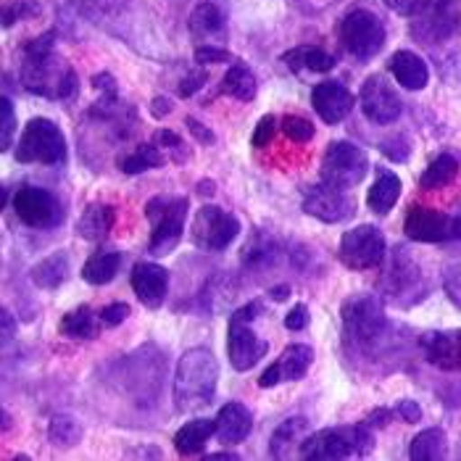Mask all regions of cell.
Wrapping results in <instances>:
<instances>
[{"label": "cell", "instance_id": "cell-47", "mask_svg": "<svg viewBox=\"0 0 461 461\" xmlns=\"http://www.w3.org/2000/svg\"><path fill=\"white\" fill-rule=\"evenodd\" d=\"M395 414H398L406 425H414V422L422 420V409H420L417 401H401V403L395 406Z\"/></svg>", "mask_w": 461, "mask_h": 461}, {"label": "cell", "instance_id": "cell-15", "mask_svg": "<svg viewBox=\"0 0 461 461\" xmlns=\"http://www.w3.org/2000/svg\"><path fill=\"white\" fill-rule=\"evenodd\" d=\"M358 104H361L364 116H366L372 124H380V127L393 124V122L401 116V111H403L401 98L395 95V90H393L391 85H388L380 74L369 77V79L361 85Z\"/></svg>", "mask_w": 461, "mask_h": 461}, {"label": "cell", "instance_id": "cell-30", "mask_svg": "<svg viewBox=\"0 0 461 461\" xmlns=\"http://www.w3.org/2000/svg\"><path fill=\"white\" fill-rule=\"evenodd\" d=\"M98 320H101V314L95 317L90 306H77L69 314H64L59 330H61V335H67L71 340H90L98 335Z\"/></svg>", "mask_w": 461, "mask_h": 461}, {"label": "cell", "instance_id": "cell-33", "mask_svg": "<svg viewBox=\"0 0 461 461\" xmlns=\"http://www.w3.org/2000/svg\"><path fill=\"white\" fill-rule=\"evenodd\" d=\"M82 438V425L71 414H56L48 425V440L56 448H71Z\"/></svg>", "mask_w": 461, "mask_h": 461}, {"label": "cell", "instance_id": "cell-11", "mask_svg": "<svg viewBox=\"0 0 461 461\" xmlns=\"http://www.w3.org/2000/svg\"><path fill=\"white\" fill-rule=\"evenodd\" d=\"M338 256L348 269H356V272L380 267L383 258H385V235H383V230L375 227V224H358L351 232L343 235Z\"/></svg>", "mask_w": 461, "mask_h": 461}, {"label": "cell", "instance_id": "cell-16", "mask_svg": "<svg viewBox=\"0 0 461 461\" xmlns=\"http://www.w3.org/2000/svg\"><path fill=\"white\" fill-rule=\"evenodd\" d=\"M312 361H314L312 346H303V343L287 346L280 354V358L261 372L258 388H275L280 383H298V380H303L309 366H312Z\"/></svg>", "mask_w": 461, "mask_h": 461}, {"label": "cell", "instance_id": "cell-34", "mask_svg": "<svg viewBox=\"0 0 461 461\" xmlns=\"http://www.w3.org/2000/svg\"><path fill=\"white\" fill-rule=\"evenodd\" d=\"M164 164V153L156 148V145H140L135 153L119 158V169L124 175H140V172H148V169H156Z\"/></svg>", "mask_w": 461, "mask_h": 461}, {"label": "cell", "instance_id": "cell-56", "mask_svg": "<svg viewBox=\"0 0 461 461\" xmlns=\"http://www.w3.org/2000/svg\"><path fill=\"white\" fill-rule=\"evenodd\" d=\"M209 459H238V454H230V451H219V454H212Z\"/></svg>", "mask_w": 461, "mask_h": 461}, {"label": "cell", "instance_id": "cell-4", "mask_svg": "<svg viewBox=\"0 0 461 461\" xmlns=\"http://www.w3.org/2000/svg\"><path fill=\"white\" fill-rule=\"evenodd\" d=\"M67 138L59 130L56 122L35 116L27 122L22 138L16 142V161L19 164H45V167H59L67 161Z\"/></svg>", "mask_w": 461, "mask_h": 461}, {"label": "cell", "instance_id": "cell-7", "mask_svg": "<svg viewBox=\"0 0 461 461\" xmlns=\"http://www.w3.org/2000/svg\"><path fill=\"white\" fill-rule=\"evenodd\" d=\"M340 40L356 59H372L385 45V24L369 8H354L340 22Z\"/></svg>", "mask_w": 461, "mask_h": 461}, {"label": "cell", "instance_id": "cell-39", "mask_svg": "<svg viewBox=\"0 0 461 461\" xmlns=\"http://www.w3.org/2000/svg\"><path fill=\"white\" fill-rule=\"evenodd\" d=\"M275 130H277V119L272 116V113H267V116H261L258 119V124H256V130H253V148H267L272 138H275Z\"/></svg>", "mask_w": 461, "mask_h": 461}, {"label": "cell", "instance_id": "cell-40", "mask_svg": "<svg viewBox=\"0 0 461 461\" xmlns=\"http://www.w3.org/2000/svg\"><path fill=\"white\" fill-rule=\"evenodd\" d=\"M380 150L391 158V161H406L409 158V153H411V148H409V140L403 138V135H393V138H385V140L380 142Z\"/></svg>", "mask_w": 461, "mask_h": 461}, {"label": "cell", "instance_id": "cell-9", "mask_svg": "<svg viewBox=\"0 0 461 461\" xmlns=\"http://www.w3.org/2000/svg\"><path fill=\"white\" fill-rule=\"evenodd\" d=\"M340 317H343L346 335L361 346L375 343L385 330V312H383L380 298L375 295H351L343 303Z\"/></svg>", "mask_w": 461, "mask_h": 461}, {"label": "cell", "instance_id": "cell-24", "mask_svg": "<svg viewBox=\"0 0 461 461\" xmlns=\"http://www.w3.org/2000/svg\"><path fill=\"white\" fill-rule=\"evenodd\" d=\"M401 190H403L401 177H398V175H393V172H388V169H380V172H377V179H375V185H372V187H369V193H366V206H369L375 213L385 216V213L391 212L393 206L398 203Z\"/></svg>", "mask_w": 461, "mask_h": 461}, {"label": "cell", "instance_id": "cell-29", "mask_svg": "<svg viewBox=\"0 0 461 461\" xmlns=\"http://www.w3.org/2000/svg\"><path fill=\"white\" fill-rule=\"evenodd\" d=\"M306 432H309V420H306V417L285 420L283 425L275 429V435H272L269 454H272L275 459H287V451H285V448H290V446H298V448H301V443L306 440V438H303Z\"/></svg>", "mask_w": 461, "mask_h": 461}, {"label": "cell", "instance_id": "cell-37", "mask_svg": "<svg viewBox=\"0 0 461 461\" xmlns=\"http://www.w3.org/2000/svg\"><path fill=\"white\" fill-rule=\"evenodd\" d=\"M0 148L3 150H11L14 148V138H16V111L11 98H3L0 101Z\"/></svg>", "mask_w": 461, "mask_h": 461}, {"label": "cell", "instance_id": "cell-21", "mask_svg": "<svg viewBox=\"0 0 461 461\" xmlns=\"http://www.w3.org/2000/svg\"><path fill=\"white\" fill-rule=\"evenodd\" d=\"M388 69L395 77V82L406 90H425L429 82V69L425 59L411 50H395L388 61Z\"/></svg>", "mask_w": 461, "mask_h": 461}, {"label": "cell", "instance_id": "cell-6", "mask_svg": "<svg viewBox=\"0 0 461 461\" xmlns=\"http://www.w3.org/2000/svg\"><path fill=\"white\" fill-rule=\"evenodd\" d=\"M145 216L153 224L148 250L150 256H169L177 249L185 232V216H187V198H169L158 195L145 206Z\"/></svg>", "mask_w": 461, "mask_h": 461}, {"label": "cell", "instance_id": "cell-8", "mask_svg": "<svg viewBox=\"0 0 461 461\" xmlns=\"http://www.w3.org/2000/svg\"><path fill=\"white\" fill-rule=\"evenodd\" d=\"M238 235H240V219L219 206L198 209L190 227V240L201 250H213V253L230 249Z\"/></svg>", "mask_w": 461, "mask_h": 461}, {"label": "cell", "instance_id": "cell-5", "mask_svg": "<svg viewBox=\"0 0 461 461\" xmlns=\"http://www.w3.org/2000/svg\"><path fill=\"white\" fill-rule=\"evenodd\" d=\"M258 314H261V303L253 301V303L238 309L230 317V327H227V358H230L232 369H238V372H249L264 356L269 354V343L264 338H258L256 330L250 327V321L256 320Z\"/></svg>", "mask_w": 461, "mask_h": 461}, {"label": "cell", "instance_id": "cell-28", "mask_svg": "<svg viewBox=\"0 0 461 461\" xmlns=\"http://www.w3.org/2000/svg\"><path fill=\"white\" fill-rule=\"evenodd\" d=\"M283 61L290 69H309L317 71V74L335 69V56H330L321 48H312V45H301V48L287 50L283 56Z\"/></svg>", "mask_w": 461, "mask_h": 461}, {"label": "cell", "instance_id": "cell-54", "mask_svg": "<svg viewBox=\"0 0 461 461\" xmlns=\"http://www.w3.org/2000/svg\"><path fill=\"white\" fill-rule=\"evenodd\" d=\"M269 295H272V301H287L290 298V285H275V287H269Z\"/></svg>", "mask_w": 461, "mask_h": 461}, {"label": "cell", "instance_id": "cell-26", "mask_svg": "<svg viewBox=\"0 0 461 461\" xmlns=\"http://www.w3.org/2000/svg\"><path fill=\"white\" fill-rule=\"evenodd\" d=\"M69 272V256L67 253H50L48 258L37 261L32 272H30V277L42 290H56V287L67 283Z\"/></svg>", "mask_w": 461, "mask_h": 461}, {"label": "cell", "instance_id": "cell-10", "mask_svg": "<svg viewBox=\"0 0 461 461\" xmlns=\"http://www.w3.org/2000/svg\"><path fill=\"white\" fill-rule=\"evenodd\" d=\"M369 172V156L348 140H335L327 145L321 156V179L343 187H354Z\"/></svg>", "mask_w": 461, "mask_h": 461}, {"label": "cell", "instance_id": "cell-2", "mask_svg": "<svg viewBox=\"0 0 461 461\" xmlns=\"http://www.w3.org/2000/svg\"><path fill=\"white\" fill-rule=\"evenodd\" d=\"M219 364L209 348H190L179 356L175 372V406L177 411H195L213 401Z\"/></svg>", "mask_w": 461, "mask_h": 461}, {"label": "cell", "instance_id": "cell-17", "mask_svg": "<svg viewBox=\"0 0 461 461\" xmlns=\"http://www.w3.org/2000/svg\"><path fill=\"white\" fill-rule=\"evenodd\" d=\"M312 106L320 113V119L324 124H340L356 106L354 93L335 79L320 82L312 93Z\"/></svg>", "mask_w": 461, "mask_h": 461}, {"label": "cell", "instance_id": "cell-45", "mask_svg": "<svg viewBox=\"0 0 461 461\" xmlns=\"http://www.w3.org/2000/svg\"><path fill=\"white\" fill-rule=\"evenodd\" d=\"M443 290H446V295L451 298V303L461 309V269L446 272V277H443Z\"/></svg>", "mask_w": 461, "mask_h": 461}, {"label": "cell", "instance_id": "cell-41", "mask_svg": "<svg viewBox=\"0 0 461 461\" xmlns=\"http://www.w3.org/2000/svg\"><path fill=\"white\" fill-rule=\"evenodd\" d=\"M230 59H232V56H230V50L216 48V45H201V48H195V64H201V67L227 64Z\"/></svg>", "mask_w": 461, "mask_h": 461}, {"label": "cell", "instance_id": "cell-49", "mask_svg": "<svg viewBox=\"0 0 461 461\" xmlns=\"http://www.w3.org/2000/svg\"><path fill=\"white\" fill-rule=\"evenodd\" d=\"M391 11L395 14H401V16H414L420 8H422V3L425 0H383Z\"/></svg>", "mask_w": 461, "mask_h": 461}, {"label": "cell", "instance_id": "cell-20", "mask_svg": "<svg viewBox=\"0 0 461 461\" xmlns=\"http://www.w3.org/2000/svg\"><path fill=\"white\" fill-rule=\"evenodd\" d=\"M253 429V417L250 411L238 403V401H230L219 409L216 414V438L224 443V446H238L243 443Z\"/></svg>", "mask_w": 461, "mask_h": 461}, {"label": "cell", "instance_id": "cell-55", "mask_svg": "<svg viewBox=\"0 0 461 461\" xmlns=\"http://www.w3.org/2000/svg\"><path fill=\"white\" fill-rule=\"evenodd\" d=\"M213 193H216V185H213L212 179H203V182H198V195H206V198H212Z\"/></svg>", "mask_w": 461, "mask_h": 461}, {"label": "cell", "instance_id": "cell-51", "mask_svg": "<svg viewBox=\"0 0 461 461\" xmlns=\"http://www.w3.org/2000/svg\"><path fill=\"white\" fill-rule=\"evenodd\" d=\"M391 420H393L391 409H375V411L364 420V425H369L372 429H383V427H388Z\"/></svg>", "mask_w": 461, "mask_h": 461}, {"label": "cell", "instance_id": "cell-50", "mask_svg": "<svg viewBox=\"0 0 461 461\" xmlns=\"http://www.w3.org/2000/svg\"><path fill=\"white\" fill-rule=\"evenodd\" d=\"M37 14L40 11V5H35V3H19V5H14V8H5V14H3V24L5 27H11L14 24V19H22L24 14Z\"/></svg>", "mask_w": 461, "mask_h": 461}, {"label": "cell", "instance_id": "cell-38", "mask_svg": "<svg viewBox=\"0 0 461 461\" xmlns=\"http://www.w3.org/2000/svg\"><path fill=\"white\" fill-rule=\"evenodd\" d=\"M283 132L290 138L293 142H309L314 138V124L309 122V119H303V116H285L283 119Z\"/></svg>", "mask_w": 461, "mask_h": 461}, {"label": "cell", "instance_id": "cell-31", "mask_svg": "<svg viewBox=\"0 0 461 461\" xmlns=\"http://www.w3.org/2000/svg\"><path fill=\"white\" fill-rule=\"evenodd\" d=\"M456 175H459V161H456V156L440 153L438 158H432V161L427 164V169L422 172V177H420V187H422V190H440V187L451 185V182L456 179Z\"/></svg>", "mask_w": 461, "mask_h": 461}, {"label": "cell", "instance_id": "cell-12", "mask_svg": "<svg viewBox=\"0 0 461 461\" xmlns=\"http://www.w3.org/2000/svg\"><path fill=\"white\" fill-rule=\"evenodd\" d=\"M303 212L324 224H340L356 213V198L348 187L321 179L303 193Z\"/></svg>", "mask_w": 461, "mask_h": 461}, {"label": "cell", "instance_id": "cell-18", "mask_svg": "<svg viewBox=\"0 0 461 461\" xmlns=\"http://www.w3.org/2000/svg\"><path fill=\"white\" fill-rule=\"evenodd\" d=\"M420 348H422V354L432 366H438L443 372L461 369V330L425 332L420 338Z\"/></svg>", "mask_w": 461, "mask_h": 461}, {"label": "cell", "instance_id": "cell-44", "mask_svg": "<svg viewBox=\"0 0 461 461\" xmlns=\"http://www.w3.org/2000/svg\"><path fill=\"white\" fill-rule=\"evenodd\" d=\"M130 317V306L127 303H108L106 309L101 312V324H106V327H116V324H122V321Z\"/></svg>", "mask_w": 461, "mask_h": 461}, {"label": "cell", "instance_id": "cell-19", "mask_svg": "<svg viewBox=\"0 0 461 461\" xmlns=\"http://www.w3.org/2000/svg\"><path fill=\"white\" fill-rule=\"evenodd\" d=\"M130 285H132L135 295L140 298L142 306L161 309L167 301V290H169V272L156 261H140L132 269Z\"/></svg>", "mask_w": 461, "mask_h": 461}, {"label": "cell", "instance_id": "cell-14", "mask_svg": "<svg viewBox=\"0 0 461 461\" xmlns=\"http://www.w3.org/2000/svg\"><path fill=\"white\" fill-rule=\"evenodd\" d=\"M403 232L406 238L417 243H446V240L461 238V221L459 216H451L438 209L411 206L403 221Z\"/></svg>", "mask_w": 461, "mask_h": 461}, {"label": "cell", "instance_id": "cell-35", "mask_svg": "<svg viewBox=\"0 0 461 461\" xmlns=\"http://www.w3.org/2000/svg\"><path fill=\"white\" fill-rule=\"evenodd\" d=\"M221 11L213 3H198L190 14V32L193 35H213L221 32Z\"/></svg>", "mask_w": 461, "mask_h": 461}, {"label": "cell", "instance_id": "cell-43", "mask_svg": "<svg viewBox=\"0 0 461 461\" xmlns=\"http://www.w3.org/2000/svg\"><path fill=\"white\" fill-rule=\"evenodd\" d=\"M306 324H309V309L303 303H295L285 314V330H290V332H301V330H306Z\"/></svg>", "mask_w": 461, "mask_h": 461}, {"label": "cell", "instance_id": "cell-32", "mask_svg": "<svg viewBox=\"0 0 461 461\" xmlns=\"http://www.w3.org/2000/svg\"><path fill=\"white\" fill-rule=\"evenodd\" d=\"M221 93H227V95L249 104V101L256 98V93H258V82H256V77H253V71L249 67L235 64V67L227 69L224 79H221Z\"/></svg>", "mask_w": 461, "mask_h": 461}, {"label": "cell", "instance_id": "cell-46", "mask_svg": "<svg viewBox=\"0 0 461 461\" xmlns=\"http://www.w3.org/2000/svg\"><path fill=\"white\" fill-rule=\"evenodd\" d=\"M185 124H187V132H190V135H193L195 140L201 142V145H213V142H216V135H213L209 127H203V124H201L198 119L187 116V119H185Z\"/></svg>", "mask_w": 461, "mask_h": 461}, {"label": "cell", "instance_id": "cell-3", "mask_svg": "<svg viewBox=\"0 0 461 461\" xmlns=\"http://www.w3.org/2000/svg\"><path fill=\"white\" fill-rule=\"evenodd\" d=\"M372 446H375L372 427L361 422V425L332 427L306 435V440L298 448V456L303 461H340L351 456H366Z\"/></svg>", "mask_w": 461, "mask_h": 461}, {"label": "cell", "instance_id": "cell-22", "mask_svg": "<svg viewBox=\"0 0 461 461\" xmlns=\"http://www.w3.org/2000/svg\"><path fill=\"white\" fill-rule=\"evenodd\" d=\"M113 221H116V209L111 203H101V201L90 203L77 221V235L85 240H104L111 232Z\"/></svg>", "mask_w": 461, "mask_h": 461}, {"label": "cell", "instance_id": "cell-57", "mask_svg": "<svg viewBox=\"0 0 461 461\" xmlns=\"http://www.w3.org/2000/svg\"><path fill=\"white\" fill-rule=\"evenodd\" d=\"M459 221H461V213H459Z\"/></svg>", "mask_w": 461, "mask_h": 461}, {"label": "cell", "instance_id": "cell-42", "mask_svg": "<svg viewBox=\"0 0 461 461\" xmlns=\"http://www.w3.org/2000/svg\"><path fill=\"white\" fill-rule=\"evenodd\" d=\"M156 145L172 150V153H175V161H185V153H182L185 142H182V138H179L177 132H172V130H158V132H156Z\"/></svg>", "mask_w": 461, "mask_h": 461}, {"label": "cell", "instance_id": "cell-48", "mask_svg": "<svg viewBox=\"0 0 461 461\" xmlns=\"http://www.w3.org/2000/svg\"><path fill=\"white\" fill-rule=\"evenodd\" d=\"M206 71H195V74H190L187 79H182V85H179V95L182 98H190L193 93H198L203 85H206Z\"/></svg>", "mask_w": 461, "mask_h": 461}, {"label": "cell", "instance_id": "cell-36", "mask_svg": "<svg viewBox=\"0 0 461 461\" xmlns=\"http://www.w3.org/2000/svg\"><path fill=\"white\" fill-rule=\"evenodd\" d=\"M272 253H277V250H275V243H272L269 238L253 235V240L246 243V249H243V264H246V267L269 264V261H272Z\"/></svg>", "mask_w": 461, "mask_h": 461}, {"label": "cell", "instance_id": "cell-13", "mask_svg": "<svg viewBox=\"0 0 461 461\" xmlns=\"http://www.w3.org/2000/svg\"><path fill=\"white\" fill-rule=\"evenodd\" d=\"M14 213L27 224V227H37V230H45V227H56L64 212H61V203L59 198L45 190V187H37V185H22L16 187L14 193Z\"/></svg>", "mask_w": 461, "mask_h": 461}, {"label": "cell", "instance_id": "cell-23", "mask_svg": "<svg viewBox=\"0 0 461 461\" xmlns=\"http://www.w3.org/2000/svg\"><path fill=\"white\" fill-rule=\"evenodd\" d=\"M216 435V420H193L185 422L175 432V448L179 456H195L206 448V443Z\"/></svg>", "mask_w": 461, "mask_h": 461}, {"label": "cell", "instance_id": "cell-25", "mask_svg": "<svg viewBox=\"0 0 461 461\" xmlns=\"http://www.w3.org/2000/svg\"><path fill=\"white\" fill-rule=\"evenodd\" d=\"M446 456H448V438H446V429L440 427H427L409 446L411 461H440Z\"/></svg>", "mask_w": 461, "mask_h": 461}, {"label": "cell", "instance_id": "cell-1", "mask_svg": "<svg viewBox=\"0 0 461 461\" xmlns=\"http://www.w3.org/2000/svg\"><path fill=\"white\" fill-rule=\"evenodd\" d=\"M56 32H45L24 45L22 82L30 93L42 98H69L77 87V74L53 53Z\"/></svg>", "mask_w": 461, "mask_h": 461}, {"label": "cell", "instance_id": "cell-27", "mask_svg": "<svg viewBox=\"0 0 461 461\" xmlns=\"http://www.w3.org/2000/svg\"><path fill=\"white\" fill-rule=\"evenodd\" d=\"M122 267V253L119 250H95L85 267H82V280L90 285H108Z\"/></svg>", "mask_w": 461, "mask_h": 461}, {"label": "cell", "instance_id": "cell-53", "mask_svg": "<svg viewBox=\"0 0 461 461\" xmlns=\"http://www.w3.org/2000/svg\"><path fill=\"white\" fill-rule=\"evenodd\" d=\"M14 332H16L14 317H11V312H8V309H3V340H11V338H14Z\"/></svg>", "mask_w": 461, "mask_h": 461}, {"label": "cell", "instance_id": "cell-52", "mask_svg": "<svg viewBox=\"0 0 461 461\" xmlns=\"http://www.w3.org/2000/svg\"><path fill=\"white\" fill-rule=\"evenodd\" d=\"M150 113H153L156 119L169 116V113H172V101H169V98H153V104H150Z\"/></svg>", "mask_w": 461, "mask_h": 461}]
</instances>
